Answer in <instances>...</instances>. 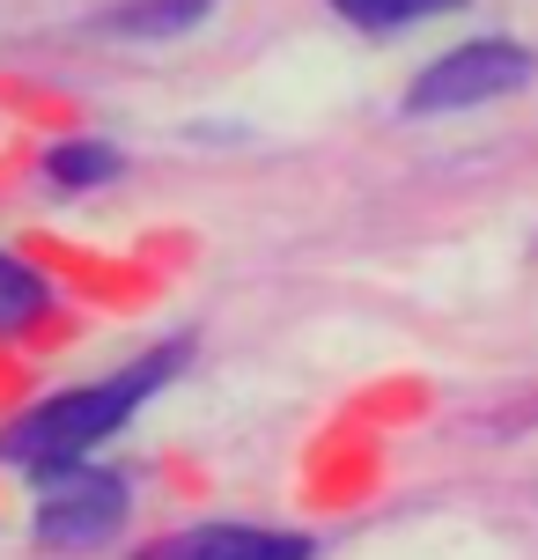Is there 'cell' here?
I'll return each instance as SVG.
<instances>
[{
    "label": "cell",
    "instance_id": "1",
    "mask_svg": "<svg viewBox=\"0 0 538 560\" xmlns=\"http://www.w3.org/2000/svg\"><path fill=\"white\" fill-rule=\"evenodd\" d=\"M185 354H192V339H171V347H155V354H141V362L96 376V384L52 392L45 406H30L23 420L0 428V465H15V472H30V479L67 472V465H89V450L112 443L118 428H126V420L141 413L148 398L185 369Z\"/></svg>",
    "mask_w": 538,
    "mask_h": 560
},
{
    "label": "cell",
    "instance_id": "2",
    "mask_svg": "<svg viewBox=\"0 0 538 560\" xmlns=\"http://www.w3.org/2000/svg\"><path fill=\"white\" fill-rule=\"evenodd\" d=\"M133 516V487L118 472H89V465H67V472L37 479V502H30V538L45 553H89V546H112Z\"/></svg>",
    "mask_w": 538,
    "mask_h": 560
},
{
    "label": "cell",
    "instance_id": "3",
    "mask_svg": "<svg viewBox=\"0 0 538 560\" xmlns=\"http://www.w3.org/2000/svg\"><path fill=\"white\" fill-rule=\"evenodd\" d=\"M538 59L531 45H516V37H472V45H457V52L428 59L413 89H406V112L413 118H443V112H480L494 96H516V89H531Z\"/></svg>",
    "mask_w": 538,
    "mask_h": 560
},
{
    "label": "cell",
    "instance_id": "4",
    "mask_svg": "<svg viewBox=\"0 0 538 560\" xmlns=\"http://www.w3.org/2000/svg\"><path fill=\"white\" fill-rule=\"evenodd\" d=\"M317 546L303 532H266V524H192L141 546L133 560H311Z\"/></svg>",
    "mask_w": 538,
    "mask_h": 560
},
{
    "label": "cell",
    "instance_id": "5",
    "mask_svg": "<svg viewBox=\"0 0 538 560\" xmlns=\"http://www.w3.org/2000/svg\"><path fill=\"white\" fill-rule=\"evenodd\" d=\"M214 15V0H118L96 15V30H112V37H185Z\"/></svg>",
    "mask_w": 538,
    "mask_h": 560
},
{
    "label": "cell",
    "instance_id": "6",
    "mask_svg": "<svg viewBox=\"0 0 538 560\" xmlns=\"http://www.w3.org/2000/svg\"><path fill=\"white\" fill-rule=\"evenodd\" d=\"M465 0H332V15L369 37H391V30H413V23H435V15H457Z\"/></svg>",
    "mask_w": 538,
    "mask_h": 560
},
{
    "label": "cell",
    "instance_id": "7",
    "mask_svg": "<svg viewBox=\"0 0 538 560\" xmlns=\"http://www.w3.org/2000/svg\"><path fill=\"white\" fill-rule=\"evenodd\" d=\"M45 310H52L45 273H37V266H23L15 252H0V339H8V332H30Z\"/></svg>",
    "mask_w": 538,
    "mask_h": 560
},
{
    "label": "cell",
    "instance_id": "8",
    "mask_svg": "<svg viewBox=\"0 0 538 560\" xmlns=\"http://www.w3.org/2000/svg\"><path fill=\"white\" fill-rule=\"evenodd\" d=\"M118 148L112 140H59L52 155H45V177H52L59 192H89V185H112L118 177Z\"/></svg>",
    "mask_w": 538,
    "mask_h": 560
}]
</instances>
